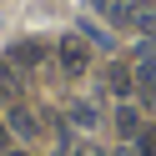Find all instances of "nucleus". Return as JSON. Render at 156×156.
I'll return each instance as SVG.
<instances>
[{
	"instance_id": "obj_1",
	"label": "nucleus",
	"mask_w": 156,
	"mask_h": 156,
	"mask_svg": "<svg viewBox=\"0 0 156 156\" xmlns=\"http://www.w3.org/2000/svg\"><path fill=\"white\" fill-rule=\"evenodd\" d=\"M55 61H61L66 76H86V66H91V45H86V35H66V41L55 45Z\"/></svg>"
},
{
	"instance_id": "obj_2",
	"label": "nucleus",
	"mask_w": 156,
	"mask_h": 156,
	"mask_svg": "<svg viewBox=\"0 0 156 156\" xmlns=\"http://www.w3.org/2000/svg\"><path fill=\"white\" fill-rule=\"evenodd\" d=\"M5 126H10V131L20 136V141H35V136H41V121H35V111H30V106H10Z\"/></svg>"
},
{
	"instance_id": "obj_3",
	"label": "nucleus",
	"mask_w": 156,
	"mask_h": 156,
	"mask_svg": "<svg viewBox=\"0 0 156 156\" xmlns=\"http://www.w3.org/2000/svg\"><path fill=\"white\" fill-rule=\"evenodd\" d=\"M106 86H111V91L126 101V96L136 91V71H126V66H111V71H106Z\"/></svg>"
},
{
	"instance_id": "obj_4",
	"label": "nucleus",
	"mask_w": 156,
	"mask_h": 156,
	"mask_svg": "<svg viewBox=\"0 0 156 156\" xmlns=\"http://www.w3.org/2000/svg\"><path fill=\"white\" fill-rule=\"evenodd\" d=\"M136 91L156 101V61H136Z\"/></svg>"
},
{
	"instance_id": "obj_5",
	"label": "nucleus",
	"mask_w": 156,
	"mask_h": 156,
	"mask_svg": "<svg viewBox=\"0 0 156 156\" xmlns=\"http://www.w3.org/2000/svg\"><path fill=\"white\" fill-rule=\"evenodd\" d=\"M116 131H121L126 141H131V136L141 131V121H136V111H131V106H121V111H116Z\"/></svg>"
},
{
	"instance_id": "obj_6",
	"label": "nucleus",
	"mask_w": 156,
	"mask_h": 156,
	"mask_svg": "<svg viewBox=\"0 0 156 156\" xmlns=\"http://www.w3.org/2000/svg\"><path fill=\"white\" fill-rule=\"evenodd\" d=\"M15 61H20V66H35V61H41V45H35V41L15 45Z\"/></svg>"
},
{
	"instance_id": "obj_7",
	"label": "nucleus",
	"mask_w": 156,
	"mask_h": 156,
	"mask_svg": "<svg viewBox=\"0 0 156 156\" xmlns=\"http://www.w3.org/2000/svg\"><path fill=\"white\" fill-rule=\"evenodd\" d=\"M71 116H76V126H96V111H91V106H71Z\"/></svg>"
},
{
	"instance_id": "obj_8",
	"label": "nucleus",
	"mask_w": 156,
	"mask_h": 156,
	"mask_svg": "<svg viewBox=\"0 0 156 156\" xmlns=\"http://www.w3.org/2000/svg\"><path fill=\"white\" fill-rule=\"evenodd\" d=\"M91 5H96V10H111V0H91Z\"/></svg>"
},
{
	"instance_id": "obj_9",
	"label": "nucleus",
	"mask_w": 156,
	"mask_h": 156,
	"mask_svg": "<svg viewBox=\"0 0 156 156\" xmlns=\"http://www.w3.org/2000/svg\"><path fill=\"white\" fill-rule=\"evenodd\" d=\"M5 141H10V131H5V121H0V146H5Z\"/></svg>"
},
{
	"instance_id": "obj_10",
	"label": "nucleus",
	"mask_w": 156,
	"mask_h": 156,
	"mask_svg": "<svg viewBox=\"0 0 156 156\" xmlns=\"http://www.w3.org/2000/svg\"><path fill=\"white\" fill-rule=\"evenodd\" d=\"M86 156H101V151H86Z\"/></svg>"
},
{
	"instance_id": "obj_11",
	"label": "nucleus",
	"mask_w": 156,
	"mask_h": 156,
	"mask_svg": "<svg viewBox=\"0 0 156 156\" xmlns=\"http://www.w3.org/2000/svg\"><path fill=\"white\" fill-rule=\"evenodd\" d=\"M5 156H10V151H5Z\"/></svg>"
}]
</instances>
